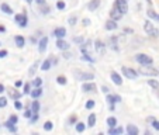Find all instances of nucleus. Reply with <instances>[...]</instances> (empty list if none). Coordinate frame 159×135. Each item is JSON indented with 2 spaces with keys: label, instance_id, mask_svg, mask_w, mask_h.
Returning <instances> with one entry per match:
<instances>
[{
  "label": "nucleus",
  "instance_id": "nucleus-40",
  "mask_svg": "<svg viewBox=\"0 0 159 135\" xmlns=\"http://www.w3.org/2000/svg\"><path fill=\"white\" fill-rule=\"evenodd\" d=\"M37 120H38V113H34V114L31 115V118H30V123H33V124H34Z\"/></svg>",
  "mask_w": 159,
  "mask_h": 135
},
{
  "label": "nucleus",
  "instance_id": "nucleus-23",
  "mask_svg": "<svg viewBox=\"0 0 159 135\" xmlns=\"http://www.w3.org/2000/svg\"><path fill=\"white\" fill-rule=\"evenodd\" d=\"M87 125L89 127H94L96 125V115L94 114H90L89 118H87Z\"/></svg>",
  "mask_w": 159,
  "mask_h": 135
},
{
  "label": "nucleus",
  "instance_id": "nucleus-39",
  "mask_svg": "<svg viewBox=\"0 0 159 135\" xmlns=\"http://www.w3.org/2000/svg\"><path fill=\"white\" fill-rule=\"evenodd\" d=\"M17 121H18V118H17V115H11V117L9 118V123H11L13 125L14 124H17Z\"/></svg>",
  "mask_w": 159,
  "mask_h": 135
},
{
  "label": "nucleus",
  "instance_id": "nucleus-12",
  "mask_svg": "<svg viewBox=\"0 0 159 135\" xmlns=\"http://www.w3.org/2000/svg\"><path fill=\"white\" fill-rule=\"evenodd\" d=\"M54 35L57 37V38H63V37L66 35V30L63 27H58L54 30Z\"/></svg>",
  "mask_w": 159,
  "mask_h": 135
},
{
  "label": "nucleus",
  "instance_id": "nucleus-38",
  "mask_svg": "<svg viewBox=\"0 0 159 135\" xmlns=\"http://www.w3.org/2000/svg\"><path fill=\"white\" fill-rule=\"evenodd\" d=\"M7 106V99L6 97H0V107H6Z\"/></svg>",
  "mask_w": 159,
  "mask_h": 135
},
{
  "label": "nucleus",
  "instance_id": "nucleus-8",
  "mask_svg": "<svg viewBox=\"0 0 159 135\" xmlns=\"http://www.w3.org/2000/svg\"><path fill=\"white\" fill-rule=\"evenodd\" d=\"M57 48L61 49V51H66V49H69V44L62 38H58L57 39Z\"/></svg>",
  "mask_w": 159,
  "mask_h": 135
},
{
  "label": "nucleus",
  "instance_id": "nucleus-4",
  "mask_svg": "<svg viewBox=\"0 0 159 135\" xmlns=\"http://www.w3.org/2000/svg\"><path fill=\"white\" fill-rule=\"evenodd\" d=\"M144 30H145V33H147L148 35H151V37H156V35H158V30H155V28H153V25H152V23H151V21H145Z\"/></svg>",
  "mask_w": 159,
  "mask_h": 135
},
{
  "label": "nucleus",
  "instance_id": "nucleus-30",
  "mask_svg": "<svg viewBox=\"0 0 159 135\" xmlns=\"http://www.w3.org/2000/svg\"><path fill=\"white\" fill-rule=\"evenodd\" d=\"M31 110H33V113H38V110H39V103H38V101H33V104H31Z\"/></svg>",
  "mask_w": 159,
  "mask_h": 135
},
{
  "label": "nucleus",
  "instance_id": "nucleus-18",
  "mask_svg": "<svg viewBox=\"0 0 159 135\" xmlns=\"http://www.w3.org/2000/svg\"><path fill=\"white\" fill-rule=\"evenodd\" d=\"M107 103H108V107H110V110H114V104L117 101H116V97L113 96V94H108V96H107Z\"/></svg>",
  "mask_w": 159,
  "mask_h": 135
},
{
  "label": "nucleus",
  "instance_id": "nucleus-47",
  "mask_svg": "<svg viewBox=\"0 0 159 135\" xmlns=\"http://www.w3.org/2000/svg\"><path fill=\"white\" fill-rule=\"evenodd\" d=\"M69 123H70V124H76V117H75V115H72V117H70Z\"/></svg>",
  "mask_w": 159,
  "mask_h": 135
},
{
  "label": "nucleus",
  "instance_id": "nucleus-36",
  "mask_svg": "<svg viewBox=\"0 0 159 135\" xmlns=\"http://www.w3.org/2000/svg\"><path fill=\"white\" fill-rule=\"evenodd\" d=\"M94 104H96V103H94V100H89V101L86 103V108H87V110H92V108L94 107Z\"/></svg>",
  "mask_w": 159,
  "mask_h": 135
},
{
  "label": "nucleus",
  "instance_id": "nucleus-14",
  "mask_svg": "<svg viewBox=\"0 0 159 135\" xmlns=\"http://www.w3.org/2000/svg\"><path fill=\"white\" fill-rule=\"evenodd\" d=\"M106 30L108 31H113V30H117V23H116V20H108L107 23H106Z\"/></svg>",
  "mask_w": 159,
  "mask_h": 135
},
{
  "label": "nucleus",
  "instance_id": "nucleus-17",
  "mask_svg": "<svg viewBox=\"0 0 159 135\" xmlns=\"http://www.w3.org/2000/svg\"><path fill=\"white\" fill-rule=\"evenodd\" d=\"M14 41H16V45H17L18 48H23V47H24V44H25L24 37H21V35H17V37H16Z\"/></svg>",
  "mask_w": 159,
  "mask_h": 135
},
{
  "label": "nucleus",
  "instance_id": "nucleus-51",
  "mask_svg": "<svg viewBox=\"0 0 159 135\" xmlns=\"http://www.w3.org/2000/svg\"><path fill=\"white\" fill-rule=\"evenodd\" d=\"M114 97H116V101H117V103H120V101H121V97H120V96H117V94H114Z\"/></svg>",
  "mask_w": 159,
  "mask_h": 135
},
{
  "label": "nucleus",
  "instance_id": "nucleus-28",
  "mask_svg": "<svg viewBox=\"0 0 159 135\" xmlns=\"http://www.w3.org/2000/svg\"><path fill=\"white\" fill-rule=\"evenodd\" d=\"M148 84H149L151 87H153V89H158L159 87V82L155 80V79H149V80H148Z\"/></svg>",
  "mask_w": 159,
  "mask_h": 135
},
{
  "label": "nucleus",
  "instance_id": "nucleus-43",
  "mask_svg": "<svg viewBox=\"0 0 159 135\" xmlns=\"http://www.w3.org/2000/svg\"><path fill=\"white\" fill-rule=\"evenodd\" d=\"M14 107L17 108V110H21V108H23V104H21V101H18V99L16 100V103H14Z\"/></svg>",
  "mask_w": 159,
  "mask_h": 135
},
{
  "label": "nucleus",
  "instance_id": "nucleus-16",
  "mask_svg": "<svg viewBox=\"0 0 159 135\" xmlns=\"http://www.w3.org/2000/svg\"><path fill=\"white\" fill-rule=\"evenodd\" d=\"M127 132H128L129 135H138V134H139V129L137 128L135 125L129 124V125H127Z\"/></svg>",
  "mask_w": 159,
  "mask_h": 135
},
{
  "label": "nucleus",
  "instance_id": "nucleus-37",
  "mask_svg": "<svg viewBox=\"0 0 159 135\" xmlns=\"http://www.w3.org/2000/svg\"><path fill=\"white\" fill-rule=\"evenodd\" d=\"M30 83H25L24 84V90H23V93H24V94H30L31 93V90H30Z\"/></svg>",
  "mask_w": 159,
  "mask_h": 135
},
{
  "label": "nucleus",
  "instance_id": "nucleus-57",
  "mask_svg": "<svg viewBox=\"0 0 159 135\" xmlns=\"http://www.w3.org/2000/svg\"><path fill=\"white\" fill-rule=\"evenodd\" d=\"M156 21H159V14H158V16H156Z\"/></svg>",
  "mask_w": 159,
  "mask_h": 135
},
{
  "label": "nucleus",
  "instance_id": "nucleus-10",
  "mask_svg": "<svg viewBox=\"0 0 159 135\" xmlns=\"http://www.w3.org/2000/svg\"><path fill=\"white\" fill-rule=\"evenodd\" d=\"M47 45H48V38L47 37H44V38H41V41H39V45H38V51L41 52H45V49H47Z\"/></svg>",
  "mask_w": 159,
  "mask_h": 135
},
{
  "label": "nucleus",
  "instance_id": "nucleus-27",
  "mask_svg": "<svg viewBox=\"0 0 159 135\" xmlns=\"http://www.w3.org/2000/svg\"><path fill=\"white\" fill-rule=\"evenodd\" d=\"M124 129L123 128H110L108 129V134L110 135H116V134H123Z\"/></svg>",
  "mask_w": 159,
  "mask_h": 135
},
{
  "label": "nucleus",
  "instance_id": "nucleus-20",
  "mask_svg": "<svg viewBox=\"0 0 159 135\" xmlns=\"http://www.w3.org/2000/svg\"><path fill=\"white\" fill-rule=\"evenodd\" d=\"M99 6H100V0H92V2L89 3V6H87V7H89L90 11H94V10H96Z\"/></svg>",
  "mask_w": 159,
  "mask_h": 135
},
{
  "label": "nucleus",
  "instance_id": "nucleus-3",
  "mask_svg": "<svg viewBox=\"0 0 159 135\" xmlns=\"http://www.w3.org/2000/svg\"><path fill=\"white\" fill-rule=\"evenodd\" d=\"M121 72H123V75L125 76V78L131 79V80H135V79L138 78V72H135L134 69L127 68V66H123V68H121Z\"/></svg>",
  "mask_w": 159,
  "mask_h": 135
},
{
  "label": "nucleus",
  "instance_id": "nucleus-25",
  "mask_svg": "<svg viewBox=\"0 0 159 135\" xmlns=\"http://www.w3.org/2000/svg\"><path fill=\"white\" fill-rule=\"evenodd\" d=\"M9 96L17 100V99H20V97H21V93H18V92H16V90L13 89V90H9Z\"/></svg>",
  "mask_w": 159,
  "mask_h": 135
},
{
  "label": "nucleus",
  "instance_id": "nucleus-53",
  "mask_svg": "<svg viewBox=\"0 0 159 135\" xmlns=\"http://www.w3.org/2000/svg\"><path fill=\"white\" fill-rule=\"evenodd\" d=\"M4 31H6V28H4L3 25H0V33H4Z\"/></svg>",
  "mask_w": 159,
  "mask_h": 135
},
{
  "label": "nucleus",
  "instance_id": "nucleus-13",
  "mask_svg": "<svg viewBox=\"0 0 159 135\" xmlns=\"http://www.w3.org/2000/svg\"><path fill=\"white\" fill-rule=\"evenodd\" d=\"M94 48H96V52H97V54H104L106 45L103 44L102 41H96V44H94Z\"/></svg>",
  "mask_w": 159,
  "mask_h": 135
},
{
  "label": "nucleus",
  "instance_id": "nucleus-19",
  "mask_svg": "<svg viewBox=\"0 0 159 135\" xmlns=\"http://www.w3.org/2000/svg\"><path fill=\"white\" fill-rule=\"evenodd\" d=\"M30 94H31V97H33V99H38V97L42 94V89H41V87H35L34 90H31Z\"/></svg>",
  "mask_w": 159,
  "mask_h": 135
},
{
  "label": "nucleus",
  "instance_id": "nucleus-48",
  "mask_svg": "<svg viewBox=\"0 0 159 135\" xmlns=\"http://www.w3.org/2000/svg\"><path fill=\"white\" fill-rule=\"evenodd\" d=\"M89 24H90V20H89V18H84V20H83V25H86V27H87Z\"/></svg>",
  "mask_w": 159,
  "mask_h": 135
},
{
  "label": "nucleus",
  "instance_id": "nucleus-6",
  "mask_svg": "<svg viewBox=\"0 0 159 135\" xmlns=\"http://www.w3.org/2000/svg\"><path fill=\"white\" fill-rule=\"evenodd\" d=\"M123 14H124V13L121 11V10L118 9V7L116 6V4H114V7H113V10H111V11H110V17L113 18V20H116V21H117V20H120V18L123 17Z\"/></svg>",
  "mask_w": 159,
  "mask_h": 135
},
{
  "label": "nucleus",
  "instance_id": "nucleus-42",
  "mask_svg": "<svg viewBox=\"0 0 159 135\" xmlns=\"http://www.w3.org/2000/svg\"><path fill=\"white\" fill-rule=\"evenodd\" d=\"M34 113H33V110H25V113H24V117L25 118H31V115H33Z\"/></svg>",
  "mask_w": 159,
  "mask_h": 135
},
{
  "label": "nucleus",
  "instance_id": "nucleus-31",
  "mask_svg": "<svg viewBox=\"0 0 159 135\" xmlns=\"http://www.w3.org/2000/svg\"><path fill=\"white\" fill-rule=\"evenodd\" d=\"M4 125H6L7 128H9V129H10V131H11V132H17V128H16V127L13 125L11 123H9V121H6V123H4Z\"/></svg>",
  "mask_w": 159,
  "mask_h": 135
},
{
  "label": "nucleus",
  "instance_id": "nucleus-22",
  "mask_svg": "<svg viewBox=\"0 0 159 135\" xmlns=\"http://www.w3.org/2000/svg\"><path fill=\"white\" fill-rule=\"evenodd\" d=\"M107 125L110 127V128H114V127L117 125V118L116 117H108L107 118Z\"/></svg>",
  "mask_w": 159,
  "mask_h": 135
},
{
  "label": "nucleus",
  "instance_id": "nucleus-15",
  "mask_svg": "<svg viewBox=\"0 0 159 135\" xmlns=\"http://www.w3.org/2000/svg\"><path fill=\"white\" fill-rule=\"evenodd\" d=\"M96 84L94 83H84L83 86H82V90L83 92H96Z\"/></svg>",
  "mask_w": 159,
  "mask_h": 135
},
{
  "label": "nucleus",
  "instance_id": "nucleus-32",
  "mask_svg": "<svg viewBox=\"0 0 159 135\" xmlns=\"http://www.w3.org/2000/svg\"><path fill=\"white\" fill-rule=\"evenodd\" d=\"M37 68H38V62H35V63H34V65H33V66H31V68H30V72H28V75H30V76H33L34 73H35Z\"/></svg>",
  "mask_w": 159,
  "mask_h": 135
},
{
  "label": "nucleus",
  "instance_id": "nucleus-50",
  "mask_svg": "<svg viewBox=\"0 0 159 135\" xmlns=\"http://www.w3.org/2000/svg\"><path fill=\"white\" fill-rule=\"evenodd\" d=\"M21 84H23V82H21V80H17V82L14 83V86H16V87H20Z\"/></svg>",
  "mask_w": 159,
  "mask_h": 135
},
{
  "label": "nucleus",
  "instance_id": "nucleus-7",
  "mask_svg": "<svg viewBox=\"0 0 159 135\" xmlns=\"http://www.w3.org/2000/svg\"><path fill=\"white\" fill-rule=\"evenodd\" d=\"M114 4L121 10V11L124 13V14L128 11V4H127V0H116Z\"/></svg>",
  "mask_w": 159,
  "mask_h": 135
},
{
  "label": "nucleus",
  "instance_id": "nucleus-33",
  "mask_svg": "<svg viewBox=\"0 0 159 135\" xmlns=\"http://www.w3.org/2000/svg\"><path fill=\"white\" fill-rule=\"evenodd\" d=\"M57 82H58L59 84H62V86H63V84H66V82H68V80H66L65 76H58V78H57Z\"/></svg>",
  "mask_w": 159,
  "mask_h": 135
},
{
  "label": "nucleus",
  "instance_id": "nucleus-56",
  "mask_svg": "<svg viewBox=\"0 0 159 135\" xmlns=\"http://www.w3.org/2000/svg\"><path fill=\"white\" fill-rule=\"evenodd\" d=\"M25 2H27V3H31V2H33V0H25Z\"/></svg>",
  "mask_w": 159,
  "mask_h": 135
},
{
  "label": "nucleus",
  "instance_id": "nucleus-35",
  "mask_svg": "<svg viewBox=\"0 0 159 135\" xmlns=\"http://www.w3.org/2000/svg\"><path fill=\"white\" fill-rule=\"evenodd\" d=\"M34 87H41V84H42V79L41 78H35V80H34Z\"/></svg>",
  "mask_w": 159,
  "mask_h": 135
},
{
  "label": "nucleus",
  "instance_id": "nucleus-44",
  "mask_svg": "<svg viewBox=\"0 0 159 135\" xmlns=\"http://www.w3.org/2000/svg\"><path fill=\"white\" fill-rule=\"evenodd\" d=\"M57 7H58L59 10H63V9H65V3H63V2H58V3H57Z\"/></svg>",
  "mask_w": 159,
  "mask_h": 135
},
{
  "label": "nucleus",
  "instance_id": "nucleus-49",
  "mask_svg": "<svg viewBox=\"0 0 159 135\" xmlns=\"http://www.w3.org/2000/svg\"><path fill=\"white\" fill-rule=\"evenodd\" d=\"M73 41H75V42H79V44H83V39H82V38H78V37H76Z\"/></svg>",
  "mask_w": 159,
  "mask_h": 135
},
{
  "label": "nucleus",
  "instance_id": "nucleus-46",
  "mask_svg": "<svg viewBox=\"0 0 159 135\" xmlns=\"http://www.w3.org/2000/svg\"><path fill=\"white\" fill-rule=\"evenodd\" d=\"M0 56H2V58L7 56V51H6V49H3V51H0Z\"/></svg>",
  "mask_w": 159,
  "mask_h": 135
},
{
  "label": "nucleus",
  "instance_id": "nucleus-26",
  "mask_svg": "<svg viewBox=\"0 0 159 135\" xmlns=\"http://www.w3.org/2000/svg\"><path fill=\"white\" fill-rule=\"evenodd\" d=\"M148 121H149V123H152V127L156 129V131H159V121L158 120H155L153 117H149V118H148Z\"/></svg>",
  "mask_w": 159,
  "mask_h": 135
},
{
  "label": "nucleus",
  "instance_id": "nucleus-29",
  "mask_svg": "<svg viewBox=\"0 0 159 135\" xmlns=\"http://www.w3.org/2000/svg\"><path fill=\"white\" fill-rule=\"evenodd\" d=\"M84 128H86V127H84L83 123H80V121H79V123H76V131H78V132H83Z\"/></svg>",
  "mask_w": 159,
  "mask_h": 135
},
{
  "label": "nucleus",
  "instance_id": "nucleus-11",
  "mask_svg": "<svg viewBox=\"0 0 159 135\" xmlns=\"http://www.w3.org/2000/svg\"><path fill=\"white\" fill-rule=\"evenodd\" d=\"M111 80L114 82L117 86H121V84H123V79H121V76L118 75L117 72H111Z\"/></svg>",
  "mask_w": 159,
  "mask_h": 135
},
{
  "label": "nucleus",
  "instance_id": "nucleus-9",
  "mask_svg": "<svg viewBox=\"0 0 159 135\" xmlns=\"http://www.w3.org/2000/svg\"><path fill=\"white\" fill-rule=\"evenodd\" d=\"M75 75L78 76L79 80H93V79H94L93 73H83V72H80V73H75Z\"/></svg>",
  "mask_w": 159,
  "mask_h": 135
},
{
  "label": "nucleus",
  "instance_id": "nucleus-58",
  "mask_svg": "<svg viewBox=\"0 0 159 135\" xmlns=\"http://www.w3.org/2000/svg\"><path fill=\"white\" fill-rule=\"evenodd\" d=\"M0 58H2V56H0Z\"/></svg>",
  "mask_w": 159,
  "mask_h": 135
},
{
  "label": "nucleus",
  "instance_id": "nucleus-2",
  "mask_svg": "<svg viewBox=\"0 0 159 135\" xmlns=\"http://www.w3.org/2000/svg\"><path fill=\"white\" fill-rule=\"evenodd\" d=\"M135 61L139 63V65H152L153 59L147 54H137L135 55Z\"/></svg>",
  "mask_w": 159,
  "mask_h": 135
},
{
  "label": "nucleus",
  "instance_id": "nucleus-21",
  "mask_svg": "<svg viewBox=\"0 0 159 135\" xmlns=\"http://www.w3.org/2000/svg\"><path fill=\"white\" fill-rule=\"evenodd\" d=\"M0 9H2V11H3V13H6V14H13L11 7H10L9 4H6V3L2 4V6H0Z\"/></svg>",
  "mask_w": 159,
  "mask_h": 135
},
{
  "label": "nucleus",
  "instance_id": "nucleus-55",
  "mask_svg": "<svg viewBox=\"0 0 159 135\" xmlns=\"http://www.w3.org/2000/svg\"><path fill=\"white\" fill-rule=\"evenodd\" d=\"M103 92H104V93H107V92H108V89H107V87H106V86H103Z\"/></svg>",
  "mask_w": 159,
  "mask_h": 135
},
{
  "label": "nucleus",
  "instance_id": "nucleus-24",
  "mask_svg": "<svg viewBox=\"0 0 159 135\" xmlns=\"http://www.w3.org/2000/svg\"><path fill=\"white\" fill-rule=\"evenodd\" d=\"M51 63H52V61H49V59L44 61V63H42V66H41V69L42 70H49V69H51Z\"/></svg>",
  "mask_w": 159,
  "mask_h": 135
},
{
  "label": "nucleus",
  "instance_id": "nucleus-5",
  "mask_svg": "<svg viewBox=\"0 0 159 135\" xmlns=\"http://www.w3.org/2000/svg\"><path fill=\"white\" fill-rule=\"evenodd\" d=\"M14 20H16V23H18V25L20 27H27V23H28V20H27V14H17L14 17Z\"/></svg>",
  "mask_w": 159,
  "mask_h": 135
},
{
  "label": "nucleus",
  "instance_id": "nucleus-34",
  "mask_svg": "<svg viewBox=\"0 0 159 135\" xmlns=\"http://www.w3.org/2000/svg\"><path fill=\"white\" fill-rule=\"evenodd\" d=\"M52 127H54V125H52L51 121H47V123L44 124V129H45V131H51Z\"/></svg>",
  "mask_w": 159,
  "mask_h": 135
},
{
  "label": "nucleus",
  "instance_id": "nucleus-54",
  "mask_svg": "<svg viewBox=\"0 0 159 135\" xmlns=\"http://www.w3.org/2000/svg\"><path fill=\"white\" fill-rule=\"evenodd\" d=\"M37 3H38V4H44L45 0H37Z\"/></svg>",
  "mask_w": 159,
  "mask_h": 135
},
{
  "label": "nucleus",
  "instance_id": "nucleus-1",
  "mask_svg": "<svg viewBox=\"0 0 159 135\" xmlns=\"http://www.w3.org/2000/svg\"><path fill=\"white\" fill-rule=\"evenodd\" d=\"M142 68H139V75H144V76H158L159 72L152 68V65H141Z\"/></svg>",
  "mask_w": 159,
  "mask_h": 135
},
{
  "label": "nucleus",
  "instance_id": "nucleus-41",
  "mask_svg": "<svg viewBox=\"0 0 159 135\" xmlns=\"http://www.w3.org/2000/svg\"><path fill=\"white\" fill-rule=\"evenodd\" d=\"M148 16H149L151 18H153V20H156V16H158V14H156L153 10H148Z\"/></svg>",
  "mask_w": 159,
  "mask_h": 135
},
{
  "label": "nucleus",
  "instance_id": "nucleus-45",
  "mask_svg": "<svg viewBox=\"0 0 159 135\" xmlns=\"http://www.w3.org/2000/svg\"><path fill=\"white\" fill-rule=\"evenodd\" d=\"M69 24L70 25H75L76 24V17H70L69 18Z\"/></svg>",
  "mask_w": 159,
  "mask_h": 135
},
{
  "label": "nucleus",
  "instance_id": "nucleus-52",
  "mask_svg": "<svg viewBox=\"0 0 159 135\" xmlns=\"http://www.w3.org/2000/svg\"><path fill=\"white\" fill-rule=\"evenodd\" d=\"M3 92H4V86L0 83V93H3Z\"/></svg>",
  "mask_w": 159,
  "mask_h": 135
}]
</instances>
